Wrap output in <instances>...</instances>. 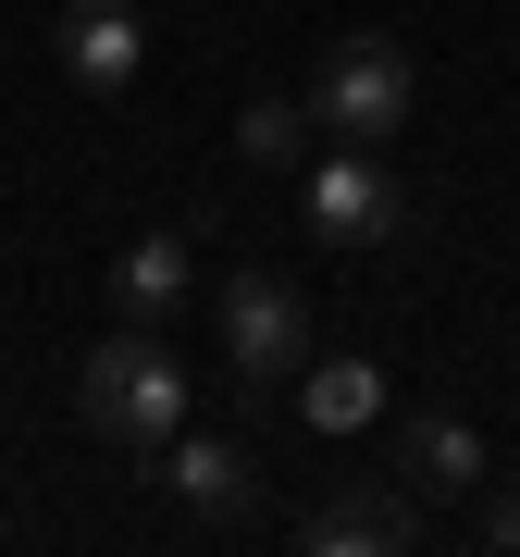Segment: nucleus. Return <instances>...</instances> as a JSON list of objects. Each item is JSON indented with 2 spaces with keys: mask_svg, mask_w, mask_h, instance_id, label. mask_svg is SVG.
Here are the masks:
<instances>
[{
  "mask_svg": "<svg viewBox=\"0 0 520 557\" xmlns=\"http://www.w3.org/2000/svg\"><path fill=\"white\" fill-rule=\"evenodd\" d=\"M75 409H87V434L149 446V458L186 434V372H174V347H161V322H124V335H100L75 359Z\"/></svg>",
  "mask_w": 520,
  "mask_h": 557,
  "instance_id": "f257e3e1",
  "label": "nucleus"
},
{
  "mask_svg": "<svg viewBox=\"0 0 520 557\" xmlns=\"http://www.w3.org/2000/svg\"><path fill=\"white\" fill-rule=\"evenodd\" d=\"M298 223H310V248H384L409 223V186L384 174V149H322V161H298Z\"/></svg>",
  "mask_w": 520,
  "mask_h": 557,
  "instance_id": "f03ea898",
  "label": "nucleus"
},
{
  "mask_svg": "<svg viewBox=\"0 0 520 557\" xmlns=\"http://www.w3.org/2000/svg\"><path fill=\"white\" fill-rule=\"evenodd\" d=\"M409 100H421V75H409L397 38H335V50H322V75H310V124H335V137H360V149L397 137Z\"/></svg>",
  "mask_w": 520,
  "mask_h": 557,
  "instance_id": "7ed1b4c3",
  "label": "nucleus"
},
{
  "mask_svg": "<svg viewBox=\"0 0 520 557\" xmlns=\"http://www.w3.org/2000/svg\"><path fill=\"white\" fill-rule=\"evenodd\" d=\"M223 359H236V384L310 372V310H298L285 273H236V285H223Z\"/></svg>",
  "mask_w": 520,
  "mask_h": 557,
  "instance_id": "20e7f679",
  "label": "nucleus"
},
{
  "mask_svg": "<svg viewBox=\"0 0 520 557\" xmlns=\"http://www.w3.org/2000/svg\"><path fill=\"white\" fill-rule=\"evenodd\" d=\"M50 50H62V75H75L87 100H112V87L149 75V13H137V0H62Z\"/></svg>",
  "mask_w": 520,
  "mask_h": 557,
  "instance_id": "39448f33",
  "label": "nucleus"
},
{
  "mask_svg": "<svg viewBox=\"0 0 520 557\" xmlns=\"http://www.w3.org/2000/svg\"><path fill=\"white\" fill-rule=\"evenodd\" d=\"M298 533H310L322 557H397V545L421 533V496H409V483H347V496H322Z\"/></svg>",
  "mask_w": 520,
  "mask_h": 557,
  "instance_id": "423d86ee",
  "label": "nucleus"
},
{
  "mask_svg": "<svg viewBox=\"0 0 520 557\" xmlns=\"http://www.w3.org/2000/svg\"><path fill=\"white\" fill-rule=\"evenodd\" d=\"M161 483H174L199 520H248L260 508V458L236 434H174V446H161Z\"/></svg>",
  "mask_w": 520,
  "mask_h": 557,
  "instance_id": "0eeeda50",
  "label": "nucleus"
},
{
  "mask_svg": "<svg viewBox=\"0 0 520 557\" xmlns=\"http://www.w3.org/2000/svg\"><path fill=\"white\" fill-rule=\"evenodd\" d=\"M397 483H409V496H471V483H483V434L459 409H409L397 421Z\"/></svg>",
  "mask_w": 520,
  "mask_h": 557,
  "instance_id": "6e6552de",
  "label": "nucleus"
},
{
  "mask_svg": "<svg viewBox=\"0 0 520 557\" xmlns=\"http://www.w3.org/2000/svg\"><path fill=\"white\" fill-rule=\"evenodd\" d=\"M112 298H124V322H174V298H186V248L174 236H137L112 260Z\"/></svg>",
  "mask_w": 520,
  "mask_h": 557,
  "instance_id": "1a4fd4ad",
  "label": "nucleus"
},
{
  "mask_svg": "<svg viewBox=\"0 0 520 557\" xmlns=\"http://www.w3.org/2000/svg\"><path fill=\"white\" fill-rule=\"evenodd\" d=\"M298 409L322 421V434H360V421L384 409V372H372V359H322V372L298 384Z\"/></svg>",
  "mask_w": 520,
  "mask_h": 557,
  "instance_id": "9d476101",
  "label": "nucleus"
},
{
  "mask_svg": "<svg viewBox=\"0 0 520 557\" xmlns=\"http://www.w3.org/2000/svg\"><path fill=\"white\" fill-rule=\"evenodd\" d=\"M236 149H248V174H298V161H310V100H248L236 112Z\"/></svg>",
  "mask_w": 520,
  "mask_h": 557,
  "instance_id": "9b49d317",
  "label": "nucleus"
},
{
  "mask_svg": "<svg viewBox=\"0 0 520 557\" xmlns=\"http://www.w3.org/2000/svg\"><path fill=\"white\" fill-rule=\"evenodd\" d=\"M483 545H520V496H483Z\"/></svg>",
  "mask_w": 520,
  "mask_h": 557,
  "instance_id": "f8f14e48",
  "label": "nucleus"
}]
</instances>
